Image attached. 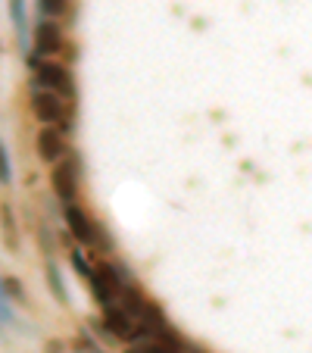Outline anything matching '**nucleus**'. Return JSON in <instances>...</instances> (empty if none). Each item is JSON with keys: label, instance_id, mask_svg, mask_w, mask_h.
I'll use <instances>...</instances> for the list:
<instances>
[{"label": "nucleus", "instance_id": "1", "mask_svg": "<svg viewBox=\"0 0 312 353\" xmlns=\"http://www.w3.org/2000/svg\"><path fill=\"white\" fill-rule=\"evenodd\" d=\"M32 113L41 125H56L63 132L75 128V100L47 91V88H32Z\"/></svg>", "mask_w": 312, "mask_h": 353}, {"label": "nucleus", "instance_id": "2", "mask_svg": "<svg viewBox=\"0 0 312 353\" xmlns=\"http://www.w3.org/2000/svg\"><path fill=\"white\" fill-rule=\"evenodd\" d=\"M63 219H66L69 234H72L81 247H87V250L107 254L110 247H113V241H110V234L103 232V225L94 222L91 213H87L81 203H69V207H63Z\"/></svg>", "mask_w": 312, "mask_h": 353}, {"label": "nucleus", "instance_id": "3", "mask_svg": "<svg viewBox=\"0 0 312 353\" xmlns=\"http://www.w3.org/2000/svg\"><path fill=\"white\" fill-rule=\"evenodd\" d=\"M34 66V75H32V88H47L54 94H63V97L75 100L79 97V88H75V79L63 63L56 60H38L32 63Z\"/></svg>", "mask_w": 312, "mask_h": 353}, {"label": "nucleus", "instance_id": "4", "mask_svg": "<svg viewBox=\"0 0 312 353\" xmlns=\"http://www.w3.org/2000/svg\"><path fill=\"white\" fill-rule=\"evenodd\" d=\"M32 63L38 60H54L56 54L66 50V34H63V26L56 19H41L32 32Z\"/></svg>", "mask_w": 312, "mask_h": 353}, {"label": "nucleus", "instance_id": "5", "mask_svg": "<svg viewBox=\"0 0 312 353\" xmlns=\"http://www.w3.org/2000/svg\"><path fill=\"white\" fill-rule=\"evenodd\" d=\"M50 188H54V197L60 200L63 207L79 203V160H75L72 154H66L60 163H54Z\"/></svg>", "mask_w": 312, "mask_h": 353}, {"label": "nucleus", "instance_id": "6", "mask_svg": "<svg viewBox=\"0 0 312 353\" xmlns=\"http://www.w3.org/2000/svg\"><path fill=\"white\" fill-rule=\"evenodd\" d=\"M125 353H187V347H185V341H181V334L169 325V328H163V332H150L141 341L128 344Z\"/></svg>", "mask_w": 312, "mask_h": 353}, {"label": "nucleus", "instance_id": "7", "mask_svg": "<svg viewBox=\"0 0 312 353\" xmlns=\"http://www.w3.org/2000/svg\"><path fill=\"white\" fill-rule=\"evenodd\" d=\"M69 132L56 125H41L38 138H34V147H38V157L44 163H60L63 157L69 154V141H66Z\"/></svg>", "mask_w": 312, "mask_h": 353}, {"label": "nucleus", "instance_id": "8", "mask_svg": "<svg viewBox=\"0 0 312 353\" xmlns=\"http://www.w3.org/2000/svg\"><path fill=\"white\" fill-rule=\"evenodd\" d=\"M0 241L10 254H19L22 247V234H19V222H16V210L10 200H0Z\"/></svg>", "mask_w": 312, "mask_h": 353}, {"label": "nucleus", "instance_id": "9", "mask_svg": "<svg viewBox=\"0 0 312 353\" xmlns=\"http://www.w3.org/2000/svg\"><path fill=\"white\" fill-rule=\"evenodd\" d=\"M7 10H10V22H13V32L16 41H19V50L25 54L32 38H28V10H25V0H7Z\"/></svg>", "mask_w": 312, "mask_h": 353}, {"label": "nucleus", "instance_id": "10", "mask_svg": "<svg viewBox=\"0 0 312 353\" xmlns=\"http://www.w3.org/2000/svg\"><path fill=\"white\" fill-rule=\"evenodd\" d=\"M47 285H50V291H54V297L60 300L63 307L69 303V288H66V281H63V275H60V269H56V263L47 256Z\"/></svg>", "mask_w": 312, "mask_h": 353}, {"label": "nucleus", "instance_id": "11", "mask_svg": "<svg viewBox=\"0 0 312 353\" xmlns=\"http://www.w3.org/2000/svg\"><path fill=\"white\" fill-rule=\"evenodd\" d=\"M69 10H72V3L69 0H38V13L41 19H66Z\"/></svg>", "mask_w": 312, "mask_h": 353}, {"label": "nucleus", "instance_id": "12", "mask_svg": "<svg viewBox=\"0 0 312 353\" xmlns=\"http://www.w3.org/2000/svg\"><path fill=\"white\" fill-rule=\"evenodd\" d=\"M3 291H7V297L16 300V303H25V300H28L25 288L19 285V279H16V275H3Z\"/></svg>", "mask_w": 312, "mask_h": 353}, {"label": "nucleus", "instance_id": "13", "mask_svg": "<svg viewBox=\"0 0 312 353\" xmlns=\"http://www.w3.org/2000/svg\"><path fill=\"white\" fill-rule=\"evenodd\" d=\"M10 181H13V163H10L7 144L0 141V185H10Z\"/></svg>", "mask_w": 312, "mask_h": 353}, {"label": "nucleus", "instance_id": "14", "mask_svg": "<svg viewBox=\"0 0 312 353\" xmlns=\"http://www.w3.org/2000/svg\"><path fill=\"white\" fill-rule=\"evenodd\" d=\"M87 350H91V353H107V350H103V347L97 344V341H91V338H87Z\"/></svg>", "mask_w": 312, "mask_h": 353}, {"label": "nucleus", "instance_id": "15", "mask_svg": "<svg viewBox=\"0 0 312 353\" xmlns=\"http://www.w3.org/2000/svg\"><path fill=\"white\" fill-rule=\"evenodd\" d=\"M0 294H7V291H3V279H0Z\"/></svg>", "mask_w": 312, "mask_h": 353}, {"label": "nucleus", "instance_id": "16", "mask_svg": "<svg viewBox=\"0 0 312 353\" xmlns=\"http://www.w3.org/2000/svg\"><path fill=\"white\" fill-rule=\"evenodd\" d=\"M0 328H3V325H0Z\"/></svg>", "mask_w": 312, "mask_h": 353}]
</instances>
